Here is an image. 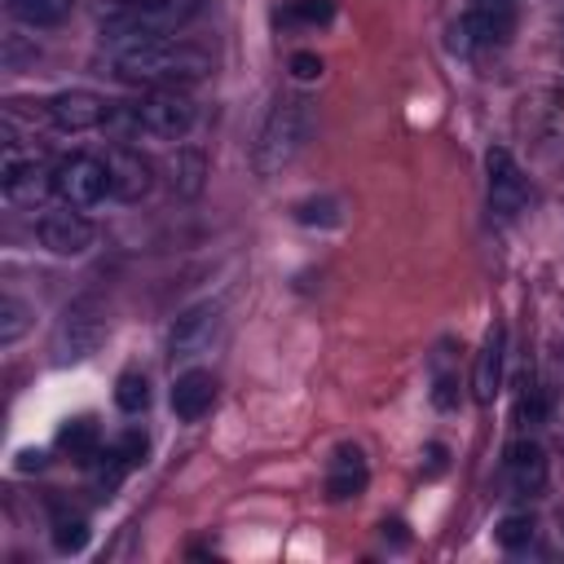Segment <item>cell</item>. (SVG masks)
<instances>
[{
  "label": "cell",
  "instance_id": "obj_1",
  "mask_svg": "<svg viewBox=\"0 0 564 564\" xmlns=\"http://www.w3.org/2000/svg\"><path fill=\"white\" fill-rule=\"evenodd\" d=\"M115 79L123 84H145V88H185L203 84L212 75V53L189 44V40H145L132 48H119L110 62Z\"/></svg>",
  "mask_w": 564,
  "mask_h": 564
},
{
  "label": "cell",
  "instance_id": "obj_2",
  "mask_svg": "<svg viewBox=\"0 0 564 564\" xmlns=\"http://www.w3.org/2000/svg\"><path fill=\"white\" fill-rule=\"evenodd\" d=\"M203 9L207 0H132L101 18V40L115 44V53L145 44V40H167L181 26H189Z\"/></svg>",
  "mask_w": 564,
  "mask_h": 564
},
{
  "label": "cell",
  "instance_id": "obj_3",
  "mask_svg": "<svg viewBox=\"0 0 564 564\" xmlns=\"http://www.w3.org/2000/svg\"><path fill=\"white\" fill-rule=\"evenodd\" d=\"M308 132H313V106H308V97H282L269 110V119H264V128L256 137V150H251L256 176H278L282 167H291L295 154L304 150Z\"/></svg>",
  "mask_w": 564,
  "mask_h": 564
},
{
  "label": "cell",
  "instance_id": "obj_4",
  "mask_svg": "<svg viewBox=\"0 0 564 564\" xmlns=\"http://www.w3.org/2000/svg\"><path fill=\"white\" fill-rule=\"evenodd\" d=\"M132 110H137L141 137H154V141H185L198 123V106L181 88H154L150 97L132 101Z\"/></svg>",
  "mask_w": 564,
  "mask_h": 564
},
{
  "label": "cell",
  "instance_id": "obj_5",
  "mask_svg": "<svg viewBox=\"0 0 564 564\" xmlns=\"http://www.w3.org/2000/svg\"><path fill=\"white\" fill-rule=\"evenodd\" d=\"M53 194L66 203V207H97L106 194H110V172H106V159H93V154H70L53 167Z\"/></svg>",
  "mask_w": 564,
  "mask_h": 564
},
{
  "label": "cell",
  "instance_id": "obj_6",
  "mask_svg": "<svg viewBox=\"0 0 564 564\" xmlns=\"http://www.w3.org/2000/svg\"><path fill=\"white\" fill-rule=\"evenodd\" d=\"M101 335H106L101 308H97L93 300L70 304V308L62 313L57 330H53V344H48V348H53V361H57V366H75V361L93 357L97 344H101Z\"/></svg>",
  "mask_w": 564,
  "mask_h": 564
},
{
  "label": "cell",
  "instance_id": "obj_7",
  "mask_svg": "<svg viewBox=\"0 0 564 564\" xmlns=\"http://www.w3.org/2000/svg\"><path fill=\"white\" fill-rule=\"evenodd\" d=\"M220 304L216 300H203V304H194V308H185L181 317H176V326H172V335H167V357L172 361H198L212 344H216V335H220Z\"/></svg>",
  "mask_w": 564,
  "mask_h": 564
},
{
  "label": "cell",
  "instance_id": "obj_8",
  "mask_svg": "<svg viewBox=\"0 0 564 564\" xmlns=\"http://www.w3.org/2000/svg\"><path fill=\"white\" fill-rule=\"evenodd\" d=\"M485 176H489V207L498 216H516L529 203V181H524V172L507 145H494L485 154Z\"/></svg>",
  "mask_w": 564,
  "mask_h": 564
},
{
  "label": "cell",
  "instance_id": "obj_9",
  "mask_svg": "<svg viewBox=\"0 0 564 564\" xmlns=\"http://www.w3.org/2000/svg\"><path fill=\"white\" fill-rule=\"evenodd\" d=\"M106 115H110V106L88 88H70V93H57L44 101V119L57 132H93L106 123Z\"/></svg>",
  "mask_w": 564,
  "mask_h": 564
},
{
  "label": "cell",
  "instance_id": "obj_10",
  "mask_svg": "<svg viewBox=\"0 0 564 564\" xmlns=\"http://www.w3.org/2000/svg\"><path fill=\"white\" fill-rule=\"evenodd\" d=\"M40 247L53 256H84L93 247V220L79 207H57L40 216Z\"/></svg>",
  "mask_w": 564,
  "mask_h": 564
},
{
  "label": "cell",
  "instance_id": "obj_11",
  "mask_svg": "<svg viewBox=\"0 0 564 564\" xmlns=\"http://www.w3.org/2000/svg\"><path fill=\"white\" fill-rule=\"evenodd\" d=\"M516 22V0H471L467 18L458 22L463 44H502Z\"/></svg>",
  "mask_w": 564,
  "mask_h": 564
},
{
  "label": "cell",
  "instance_id": "obj_12",
  "mask_svg": "<svg viewBox=\"0 0 564 564\" xmlns=\"http://www.w3.org/2000/svg\"><path fill=\"white\" fill-rule=\"evenodd\" d=\"M502 366H507V330H502V322H494L485 330V344H480L476 366H471V397H476V405H494V397L502 388Z\"/></svg>",
  "mask_w": 564,
  "mask_h": 564
},
{
  "label": "cell",
  "instance_id": "obj_13",
  "mask_svg": "<svg viewBox=\"0 0 564 564\" xmlns=\"http://www.w3.org/2000/svg\"><path fill=\"white\" fill-rule=\"evenodd\" d=\"M106 172H110V194H115L119 203H141V198L150 194V185H154L150 163H145L137 150H128V145H115V150L106 154Z\"/></svg>",
  "mask_w": 564,
  "mask_h": 564
},
{
  "label": "cell",
  "instance_id": "obj_14",
  "mask_svg": "<svg viewBox=\"0 0 564 564\" xmlns=\"http://www.w3.org/2000/svg\"><path fill=\"white\" fill-rule=\"evenodd\" d=\"M502 467H507V480H511V489L520 498H533V494L546 489V449L538 441H516L507 449Z\"/></svg>",
  "mask_w": 564,
  "mask_h": 564
},
{
  "label": "cell",
  "instance_id": "obj_15",
  "mask_svg": "<svg viewBox=\"0 0 564 564\" xmlns=\"http://www.w3.org/2000/svg\"><path fill=\"white\" fill-rule=\"evenodd\" d=\"M366 480H370L366 454L357 445H339L330 454V463H326V498L330 502H348V498H357L366 489Z\"/></svg>",
  "mask_w": 564,
  "mask_h": 564
},
{
  "label": "cell",
  "instance_id": "obj_16",
  "mask_svg": "<svg viewBox=\"0 0 564 564\" xmlns=\"http://www.w3.org/2000/svg\"><path fill=\"white\" fill-rule=\"evenodd\" d=\"M216 401V379L207 370H185L172 383V414L181 423H198Z\"/></svg>",
  "mask_w": 564,
  "mask_h": 564
},
{
  "label": "cell",
  "instance_id": "obj_17",
  "mask_svg": "<svg viewBox=\"0 0 564 564\" xmlns=\"http://www.w3.org/2000/svg\"><path fill=\"white\" fill-rule=\"evenodd\" d=\"M167 172H172L167 181H172V189H176L181 198H198L203 185H207V159H203L198 150H189V145H176Z\"/></svg>",
  "mask_w": 564,
  "mask_h": 564
},
{
  "label": "cell",
  "instance_id": "obj_18",
  "mask_svg": "<svg viewBox=\"0 0 564 564\" xmlns=\"http://www.w3.org/2000/svg\"><path fill=\"white\" fill-rule=\"evenodd\" d=\"M13 9V18H22L26 26H57L70 18L75 0H4Z\"/></svg>",
  "mask_w": 564,
  "mask_h": 564
},
{
  "label": "cell",
  "instance_id": "obj_19",
  "mask_svg": "<svg viewBox=\"0 0 564 564\" xmlns=\"http://www.w3.org/2000/svg\"><path fill=\"white\" fill-rule=\"evenodd\" d=\"M57 445L70 449L75 458H93L97 445H101V427H97L93 419H70V423L57 432Z\"/></svg>",
  "mask_w": 564,
  "mask_h": 564
},
{
  "label": "cell",
  "instance_id": "obj_20",
  "mask_svg": "<svg viewBox=\"0 0 564 564\" xmlns=\"http://www.w3.org/2000/svg\"><path fill=\"white\" fill-rule=\"evenodd\" d=\"M115 405H119L123 414H141V410L150 405V379H145L141 370H123L119 383H115Z\"/></svg>",
  "mask_w": 564,
  "mask_h": 564
},
{
  "label": "cell",
  "instance_id": "obj_21",
  "mask_svg": "<svg viewBox=\"0 0 564 564\" xmlns=\"http://www.w3.org/2000/svg\"><path fill=\"white\" fill-rule=\"evenodd\" d=\"M31 326V308L18 300V295H0V348L18 344Z\"/></svg>",
  "mask_w": 564,
  "mask_h": 564
},
{
  "label": "cell",
  "instance_id": "obj_22",
  "mask_svg": "<svg viewBox=\"0 0 564 564\" xmlns=\"http://www.w3.org/2000/svg\"><path fill=\"white\" fill-rule=\"evenodd\" d=\"M533 533H538L533 516H502L498 529H494V538H498L502 551H524V546H533Z\"/></svg>",
  "mask_w": 564,
  "mask_h": 564
},
{
  "label": "cell",
  "instance_id": "obj_23",
  "mask_svg": "<svg viewBox=\"0 0 564 564\" xmlns=\"http://www.w3.org/2000/svg\"><path fill=\"white\" fill-rule=\"evenodd\" d=\"M35 57H40V44H35L31 35H22V31H4V48H0L4 70H22V66L35 62Z\"/></svg>",
  "mask_w": 564,
  "mask_h": 564
},
{
  "label": "cell",
  "instance_id": "obj_24",
  "mask_svg": "<svg viewBox=\"0 0 564 564\" xmlns=\"http://www.w3.org/2000/svg\"><path fill=\"white\" fill-rule=\"evenodd\" d=\"M516 419H520V427H542L546 423V397L538 388H524L520 405H516Z\"/></svg>",
  "mask_w": 564,
  "mask_h": 564
},
{
  "label": "cell",
  "instance_id": "obj_25",
  "mask_svg": "<svg viewBox=\"0 0 564 564\" xmlns=\"http://www.w3.org/2000/svg\"><path fill=\"white\" fill-rule=\"evenodd\" d=\"M84 542H88V524L84 520H57V529H53V546L66 555V551H84Z\"/></svg>",
  "mask_w": 564,
  "mask_h": 564
},
{
  "label": "cell",
  "instance_id": "obj_26",
  "mask_svg": "<svg viewBox=\"0 0 564 564\" xmlns=\"http://www.w3.org/2000/svg\"><path fill=\"white\" fill-rule=\"evenodd\" d=\"M330 13H335L330 0H295V9H291V18H295V22H308V26L330 22Z\"/></svg>",
  "mask_w": 564,
  "mask_h": 564
},
{
  "label": "cell",
  "instance_id": "obj_27",
  "mask_svg": "<svg viewBox=\"0 0 564 564\" xmlns=\"http://www.w3.org/2000/svg\"><path fill=\"white\" fill-rule=\"evenodd\" d=\"M141 454H145V436H141V432H128V436L119 441V449H115V458H119V463H128V467H137V463H141Z\"/></svg>",
  "mask_w": 564,
  "mask_h": 564
},
{
  "label": "cell",
  "instance_id": "obj_28",
  "mask_svg": "<svg viewBox=\"0 0 564 564\" xmlns=\"http://www.w3.org/2000/svg\"><path fill=\"white\" fill-rule=\"evenodd\" d=\"M291 75L295 79H317L322 75V57L317 53H295L291 57Z\"/></svg>",
  "mask_w": 564,
  "mask_h": 564
},
{
  "label": "cell",
  "instance_id": "obj_29",
  "mask_svg": "<svg viewBox=\"0 0 564 564\" xmlns=\"http://www.w3.org/2000/svg\"><path fill=\"white\" fill-rule=\"evenodd\" d=\"M458 383L449 379V375H436V388H432V401H436V410H454L458 405V392H454Z\"/></svg>",
  "mask_w": 564,
  "mask_h": 564
},
{
  "label": "cell",
  "instance_id": "obj_30",
  "mask_svg": "<svg viewBox=\"0 0 564 564\" xmlns=\"http://www.w3.org/2000/svg\"><path fill=\"white\" fill-rule=\"evenodd\" d=\"M18 467H22V471H31V467H44V454H40V449H22V454H18Z\"/></svg>",
  "mask_w": 564,
  "mask_h": 564
},
{
  "label": "cell",
  "instance_id": "obj_31",
  "mask_svg": "<svg viewBox=\"0 0 564 564\" xmlns=\"http://www.w3.org/2000/svg\"><path fill=\"white\" fill-rule=\"evenodd\" d=\"M119 4H132V0H119Z\"/></svg>",
  "mask_w": 564,
  "mask_h": 564
}]
</instances>
